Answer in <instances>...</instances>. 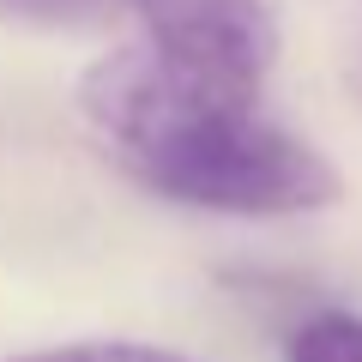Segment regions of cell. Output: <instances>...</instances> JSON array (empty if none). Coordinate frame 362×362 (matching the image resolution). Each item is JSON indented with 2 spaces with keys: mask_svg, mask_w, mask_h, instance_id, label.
Listing matches in <instances>:
<instances>
[{
  "mask_svg": "<svg viewBox=\"0 0 362 362\" xmlns=\"http://www.w3.org/2000/svg\"><path fill=\"white\" fill-rule=\"evenodd\" d=\"M78 103L109 151L163 199L230 218H296L344 199V175L308 139L259 115V97L181 73L151 42L103 54Z\"/></svg>",
  "mask_w": 362,
  "mask_h": 362,
  "instance_id": "obj_1",
  "label": "cell"
},
{
  "mask_svg": "<svg viewBox=\"0 0 362 362\" xmlns=\"http://www.w3.org/2000/svg\"><path fill=\"white\" fill-rule=\"evenodd\" d=\"M127 6L139 13L145 42L163 61L206 85L259 97L278 61V25L266 0H127Z\"/></svg>",
  "mask_w": 362,
  "mask_h": 362,
  "instance_id": "obj_2",
  "label": "cell"
},
{
  "mask_svg": "<svg viewBox=\"0 0 362 362\" xmlns=\"http://www.w3.org/2000/svg\"><path fill=\"white\" fill-rule=\"evenodd\" d=\"M290 362H362V314L350 308H320L290 332L284 344Z\"/></svg>",
  "mask_w": 362,
  "mask_h": 362,
  "instance_id": "obj_3",
  "label": "cell"
},
{
  "mask_svg": "<svg viewBox=\"0 0 362 362\" xmlns=\"http://www.w3.org/2000/svg\"><path fill=\"white\" fill-rule=\"evenodd\" d=\"M13 362H194V356H175V350H157V344H133V338H103V344L30 350V356H13Z\"/></svg>",
  "mask_w": 362,
  "mask_h": 362,
  "instance_id": "obj_4",
  "label": "cell"
},
{
  "mask_svg": "<svg viewBox=\"0 0 362 362\" xmlns=\"http://www.w3.org/2000/svg\"><path fill=\"white\" fill-rule=\"evenodd\" d=\"M121 6L127 0H0V18H18V25H97Z\"/></svg>",
  "mask_w": 362,
  "mask_h": 362,
  "instance_id": "obj_5",
  "label": "cell"
}]
</instances>
